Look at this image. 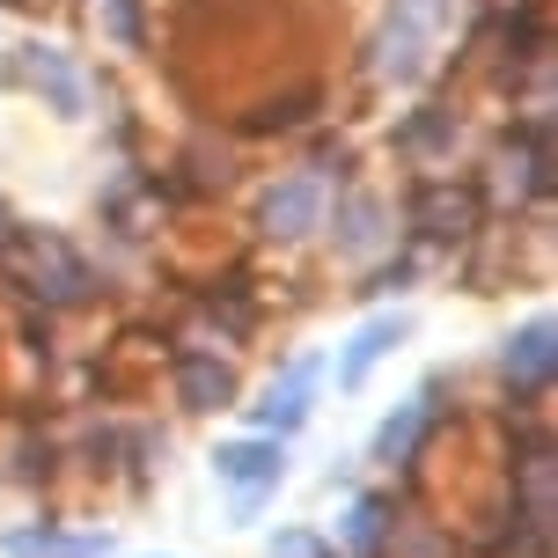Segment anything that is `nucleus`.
Returning a JSON list of instances; mask_svg holds the SVG:
<instances>
[{"label": "nucleus", "mask_w": 558, "mask_h": 558, "mask_svg": "<svg viewBox=\"0 0 558 558\" xmlns=\"http://www.w3.org/2000/svg\"><path fill=\"white\" fill-rule=\"evenodd\" d=\"M383 536H390V507H383V500H353V507H345V551H353V558H375V551H383Z\"/></svg>", "instance_id": "nucleus-13"}, {"label": "nucleus", "mask_w": 558, "mask_h": 558, "mask_svg": "<svg viewBox=\"0 0 558 558\" xmlns=\"http://www.w3.org/2000/svg\"><path fill=\"white\" fill-rule=\"evenodd\" d=\"M272 558H331V551H324L308 530H279V536H272Z\"/></svg>", "instance_id": "nucleus-15"}, {"label": "nucleus", "mask_w": 558, "mask_h": 558, "mask_svg": "<svg viewBox=\"0 0 558 558\" xmlns=\"http://www.w3.org/2000/svg\"><path fill=\"white\" fill-rule=\"evenodd\" d=\"M434 390H441V383H426L412 404H397V412L375 426V463H412V456H418L426 426H434Z\"/></svg>", "instance_id": "nucleus-10"}, {"label": "nucleus", "mask_w": 558, "mask_h": 558, "mask_svg": "<svg viewBox=\"0 0 558 558\" xmlns=\"http://www.w3.org/2000/svg\"><path fill=\"white\" fill-rule=\"evenodd\" d=\"M177 404L184 412H228L235 404V367L214 353H177Z\"/></svg>", "instance_id": "nucleus-8"}, {"label": "nucleus", "mask_w": 558, "mask_h": 558, "mask_svg": "<svg viewBox=\"0 0 558 558\" xmlns=\"http://www.w3.org/2000/svg\"><path fill=\"white\" fill-rule=\"evenodd\" d=\"M324 221H331V214H324ZM331 235H338V251H345V257H367L375 243H383V206H375L367 192H353L345 206H338Z\"/></svg>", "instance_id": "nucleus-11"}, {"label": "nucleus", "mask_w": 558, "mask_h": 558, "mask_svg": "<svg viewBox=\"0 0 558 558\" xmlns=\"http://www.w3.org/2000/svg\"><path fill=\"white\" fill-rule=\"evenodd\" d=\"M23 82L37 88V96H52L59 118H82L88 111V88H82L74 59L59 52V45H23Z\"/></svg>", "instance_id": "nucleus-6"}, {"label": "nucleus", "mask_w": 558, "mask_h": 558, "mask_svg": "<svg viewBox=\"0 0 558 558\" xmlns=\"http://www.w3.org/2000/svg\"><path fill=\"white\" fill-rule=\"evenodd\" d=\"M279 471H287V441H279V434L228 441L221 456H214V477L235 485V493H279Z\"/></svg>", "instance_id": "nucleus-3"}, {"label": "nucleus", "mask_w": 558, "mask_h": 558, "mask_svg": "<svg viewBox=\"0 0 558 558\" xmlns=\"http://www.w3.org/2000/svg\"><path fill=\"white\" fill-rule=\"evenodd\" d=\"M23 279H29V294H45V302H88L96 294V272L59 235H29L23 243Z\"/></svg>", "instance_id": "nucleus-2"}, {"label": "nucleus", "mask_w": 558, "mask_h": 558, "mask_svg": "<svg viewBox=\"0 0 558 558\" xmlns=\"http://www.w3.org/2000/svg\"><path fill=\"white\" fill-rule=\"evenodd\" d=\"M551 361H558V345H551V316H530L522 331L507 338V353H500L507 383H514L522 397H544V390H551Z\"/></svg>", "instance_id": "nucleus-5"}, {"label": "nucleus", "mask_w": 558, "mask_h": 558, "mask_svg": "<svg viewBox=\"0 0 558 558\" xmlns=\"http://www.w3.org/2000/svg\"><path fill=\"white\" fill-rule=\"evenodd\" d=\"M308 397H316V361H294V367H287V375L272 383V390L251 404L257 434H279V441H287V434H294V426L308 418Z\"/></svg>", "instance_id": "nucleus-7"}, {"label": "nucleus", "mask_w": 558, "mask_h": 558, "mask_svg": "<svg viewBox=\"0 0 558 558\" xmlns=\"http://www.w3.org/2000/svg\"><path fill=\"white\" fill-rule=\"evenodd\" d=\"M0 235H8V206H0Z\"/></svg>", "instance_id": "nucleus-17"}, {"label": "nucleus", "mask_w": 558, "mask_h": 558, "mask_svg": "<svg viewBox=\"0 0 558 558\" xmlns=\"http://www.w3.org/2000/svg\"><path fill=\"white\" fill-rule=\"evenodd\" d=\"M104 15H111L118 45H133V52H140V0H104Z\"/></svg>", "instance_id": "nucleus-14"}, {"label": "nucleus", "mask_w": 558, "mask_h": 558, "mask_svg": "<svg viewBox=\"0 0 558 558\" xmlns=\"http://www.w3.org/2000/svg\"><path fill=\"white\" fill-rule=\"evenodd\" d=\"M448 140H456V111H441V104H426V111L404 118V133H397V147L412 155V162H434Z\"/></svg>", "instance_id": "nucleus-12"}, {"label": "nucleus", "mask_w": 558, "mask_h": 558, "mask_svg": "<svg viewBox=\"0 0 558 558\" xmlns=\"http://www.w3.org/2000/svg\"><path fill=\"white\" fill-rule=\"evenodd\" d=\"M324 177H279L272 192L257 198V235H272V243H302L324 228Z\"/></svg>", "instance_id": "nucleus-1"}, {"label": "nucleus", "mask_w": 558, "mask_h": 558, "mask_svg": "<svg viewBox=\"0 0 558 558\" xmlns=\"http://www.w3.org/2000/svg\"><path fill=\"white\" fill-rule=\"evenodd\" d=\"M404 338H412V316H404V308H397V316H367L361 331L345 338V361H338V390H361L367 375H375V361H390Z\"/></svg>", "instance_id": "nucleus-4"}, {"label": "nucleus", "mask_w": 558, "mask_h": 558, "mask_svg": "<svg viewBox=\"0 0 558 558\" xmlns=\"http://www.w3.org/2000/svg\"><path fill=\"white\" fill-rule=\"evenodd\" d=\"M265 500H272V493H235V522H257V514H265Z\"/></svg>", "instance_id": "nucleus-16"}, {"label": "nucleus", "mask_w": 558, "mask_h": 558, "mask_svg": "<svg viewBox=\"0 0 558 558\" xmlns=\"http://www.w3.org/2000/svg\"><path fill=\"white\" fill-rule=\"evenodd\" d=\"M412 221L434 235V243H463L477 228V198L463 192V184H418L412 198Z\"/></svg>", "instance_id": "nucleus-9"}]
</instances>
